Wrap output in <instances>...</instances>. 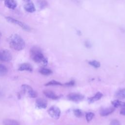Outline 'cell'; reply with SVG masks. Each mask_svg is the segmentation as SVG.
<instances>
[{"mask_svg": "<svg viewBox=\"0 0 125 125\" xmlns=\"http://www.w3.org/2000/svg\"><path fill=\"white\" fill-rule=\"evenodd\" d=\"M115 110V108L109 107L107 108H102L100 111V114L101 116H106L111 114Z\"/></svg>", "mask_w": 125, "mask_h": 125, "instance_id": "10", "label": "cell"}, {"mask_svg": "<svg viewBox=\"0 0 125 125\" xmlns=\"http://www.w3.org/2000/svg\"><path fill=\"white\" fill-rule=\"evenodd\" d=\"M85 45L86 47H91V44L88 41H86L85 42Z\"/></svg>", "mask_w": 125, "mask_h": 125, "instance_id": "27", "label": "cell"}, {"mask_svg": "<svg viewBox=\"0 0 125 125\" xmlns=\"http://www.w3.org/2000/svg\"><path fill=\"white\" fill-rule=\"evenodd\" d=\"M103 94L101 92H98L96 93V94L93 97L89 98L88 99V102L89 103H92L95 101H98L103 97Z\"/></svg>", "mask_w": 125, "mask_h": 125, "instance_id": "14", "label": "cell"}, {"mask_svg": "<svg viewBox=\"0 0 125 125\" xmlns=\"http://www.w3.org/2000/svg\"><path fill=\"white\" fill-rule=\"evenodd\" d=\"M115 97L119 99H125V88H122L117 91L115 94Z\"/></svg>", "mask_w": 125, "mask_h": 125, "instance_id": "15", "label": "cell"}, {"mask_svg": "<svg viewBox=\"0 0 125 125\" xmlns=\"http://www.w3.org/2000/svg\"><path fill=\"white\" fill-rule=\"evenodd\" d=\"M73 113L74 115L78 117V118H80L83 115V113L82 112V111L79 109H75L73 110Z\"/></svg>", "mask_w": 125, "mask_h": 125, "instance_id": "23", "label": "cell"}, {"mask_svg": "<svg viewBox=\"0 0 125 125\" xmlns=\"http://www.w3.org/2000/svg\"><path fill=\"white\" fill-rule=\"evenodd\" d=\"M120 114L122 115L125 116V108L122 109L120 111Z\"/></svg>", "mask_w": 125, "mask_h": 125, "instance_id": "28", "label": "cell"}, {"mask_svg": "<svg viewBox=\"0 0 125 125\" xmlns=\"http://www.w3.org/2000/svg\"><path fill=\"white\" fill-rule=\"evenodd\" d=\"M75 84V81L74 80H72L69 82L66 83L64 84V85L67 86H73Z\"/></svg>", "mask_w": 125, "mask_h": 125, "instance_id": "26", "label": "cell"}, {"mask_svg": "<svg viewBox=\"0 0 125 125\" xmlns=\"http://www.w3.org/2000/svg\"><path fill=\"white\" fill-rule=\"evenodd\" d=\"M39 72L43 75H49L52 73V71L51 69L46 68H42L40 69Z\"/></svg>", "mask_w": 125, "mask_h": 125, "instance_id": "18", "label": "cell"}, {"mask_svg": "<svg viewBox=\"0 0 125 125\" xmlns=\"http://www.w3.org/2000/svg\"><path fill=\"white\" fill-rule=\"evenodd\" d=\"M112 104L113 105L114 107H122L123 108H125V102L120 101L118 100H116L111 102Z\"/></svg>", "mask_w": 125, "mask_h": 125, "instance_id": "16", "label": "cell"}, {"mask_svg": "<svg viewBox=\"0 0 125 125\" xmlns=\"http://www.w3.org/2000/svg\"><path fill=\"white\" fill-rule=\"evenodd\" d=\"M94 113L93 112H88L85 115V117H86V119L87 122H89L90 121L92 120V119L93 118L94 116Z\"/></svg>", "mask_w": 125, "mask_h": 125, "instance_id": "22", "label": "cell"}, {"mask_svg": "<svg viewBox=\"0 0 125 125\" xmlns=\"http://www.w3.org/2000/svg\"><path fill=\"white\" fill-rule=\"evenodd\" d=\"M47 112L48 114L55 120H58L61 115V110L60 108L55 105L51 106L48 109Z\"/></svg>", "mask_w": 125, "mask_h": 125, "instance_id": "5", "label": "cell"}, {"mask_svg": "<svg viewBox=\"0 0 125 125\" xmlns=\"http://www.w3.org/2000/svg\"><path fill=\"white\" fill-rule=\"evenodd\" d=\"M12 59L11 53L7 49L0 50V61L9 62Z\"/></svg>", "mask_w": 125, "mask_h": 125, "instance_id": "6", "label": "cell"}, {"mask_svg": "<svg viewBox=\"0 0 125 125\" xmlns=\"http://www.w3.org/2000/svg\"><path fill=\"white\" fill-rule=\"evenodd\" d=\"M68 99L73 102H80L84 99V96L77 93H71L67 95Z\"/></svg>", "mask_w": 125, "mask_h": 125, "instance_id": "7", "label": "cell"}, {"mask_svg": "<svg viewBox=\"0 0 125 125\" xmlns=\"http://www.w3.org/2000/svg\"><path fill=\"white\" fill-rule=\"evenodd\" d=\"M39 4L41 8H43V7H45L47 4V2L45 1H39Z\"/></svg>", "mask_w": 125, "mask_h": 125, "instance_id": "25", "label": "cell"}, {"mask_svg": "<svg viewBox=\"0 0 125 125\" xmlns=\"http://www.w3.org/2000/svg\"><path fill=\"white\" fill-rule=\"evenodd\" d=\"M4 4L6 7L10 9H14L17 6V2L15 0H5Z\"/></svg>", "mask_w": 125, "mask_h": 125, "instance_id": "13", "label": "cell"}, {"mask_svg": "<svg viewBox=\"0 0 125 125\" xmlns=\"http://www.w3.org/2000/svg\"><path fill=\"white\" fill-rule=\"evenodd\" d=\"M18 70L20 71H26L29 72H32L33 70V68L32 65L28 63H23L21 64L19 67Z\"/></svg>", "mask_w": 125, "mask_h": 125, "instance_id": "12", "label": "cell"}, {"mask_svg": "<svg viewBox=\"0 0 125 125\" xmlns=\"http://www.w3.org/2000/svg\"><path fill=\"white\" fill-rule=\"evenodd\" d=\"M3 125H20L19 122L15 120L6 119L3 121Z\"/></svg>", "mask_w": 125, "mask_h": 125, "instance_id": "17", "label": "cell"}, {"mask_svg": "<svg viewBox=\"0 0 125 125\" xmlns=\"http://www.w3.org/2000/svg\"><path fill=\"white\" fill-rule=\"evenodd\" d=\"M109 125H120V122L117 119H114L110 123Z\"/></svg>", "mask_w": 125, "mask_h": 125, "instance_id": "24", "label": "cell"}, {"mask_svg": "<svg viewBox=\"0 0 125 125\" xmlns=\"http://www.w3.org/2000/svg\"><path fill=\"white\" fill-rule=\"evenodd\" d=\"M88 63L95 68H99L101 66L100 62L97 61H95V60L89 61V62H88Z\"/></svg>", "mask_w": 125, "mask_h": 125, "instance_id": "21", "label": "cell"}, {"mask_svg": "<svg viewBox=\"0 0 125 125\" xmlns=\"http://www.w3.org/2000/svg\"><path fill=\"white\" fill-rule=\"evenodd\" d=\"M1 32H0V38H1Z\"/></svg>", "mask_w": 125, "mask_h": 125, "instance_id": "29", "label": "cell"}, {"mask_svg": "<svg viewBox=\"0 0 125 125\" xmlns=\"http://www.w3.org/2000/svg\"><path fill=\"white\" fill-rule=\"evenodd\" d=\"M30 56L32 59L36 62L41 63L44 65L47 64L48 61L42 52L41 49L37 46H34L30 49Z\"/></svg>", "mask_w": 125, "mask_h": 125, "instance_id": "1", "label": "cell"}, {"mask_svg": "<svg viewBox=\"0 0 125 125\" xmlns=\"http://www.w3.org/2000/svg\"><path fill=\"white\" fill-rule=\"evenodd\" d=\"M21 88L23 91L29 97L34 98L37 97V92L34 90V89L30 85L26 84H23L21 85Z\"/></svg>", "mask_w": 125, "mask_h": 125, "instance_id": "4", "label": "cell"}, {"mask_svg": "<svg viewBox=\"0 0 125 125\" xmlns=\"http://www.w3.org/2000/svg\"><path fill=\"white\" fill-rule=\"evenodd\" d=\"M10 46L13 49L17 51L22 50L25 45L23 39L18 34L12 35L9 40Z\"/></svg>", "mask_w": 125, "mask_h": 125, "instance_id": "2", "label": "cell"}, {"mask_svg": "<svg viewBox=\"0 0 125 125\" xmlns=\"http://www.w3.org/2000/svg\"><path fill=\"white\" fill-rule=\"evenodd\" d=\"M36 106L39 109H43L46 108L47 106V101L42 98H39L38 99L35 103Z\"/></svg>", "mask_w": 125, "mask_h": 125, "instance_id": "9", "label": "cell"}, {"mask_svg": "<svg viewBox=\"0 0 125 125\" xmlns=\"http://www.w3.org/2000/svg\"><path fill=\"white\" fill-rule=\"evenodd\" d=\"M24 8L26 11L29 13H33L36 10L35 5L32 1H26L24 5Z\"/></svg>", "mask_w": 125, "mask_h": 125, "instance_id": "8", "label": "cell"}, {"mask_svg": "<svg viewBox=\"0 0 125 125\" xmlns=\"http://www.w3.org/2000/svg\"><path fill=\"white\" fill-rule=\"evenodd\" d=\"M62 84L59 82H58L55 80H52L51 81L48 82L47 83L45 84V86L49 85H62Z\"/></svg>", "mask_w": 125, "mask_h": 125, "instance_id": "20", "label": "cell"}, {"mask_svg": "<svg viewBox=\"0 0 125 125\" xmlns=\"http://www.w3.org/2000/svg\"><path fill=\"white\" fill-rule=\"evenodd\" d=\"M8 72L7 67L3 64L0 63V76H5Z\"/></svg>", "mask_w": 125, "mask_h": 125, "instance_id": "19", "label": "cell"}, {"mask_svg": "<svg viewBox=\"0 0 125 125\" xmlns=\"http://www.w3.org/2000/svg\"><path fill=\"white\" fill-rule=\"evenodd\" d=\"M5 19H6V21H8L9 22H10L14 24L17 25L21 27L22 29H23L24 30H25L27 31H29L30 30V28L28 25H27L25 23L22 22L18 20H16V19L12 18V17H5Z\"/></svg>", "mask_w": 125, "mask_h": 125, "instance_id": "3", "label": "cell"}, {"mask_svg": "<svg viewBox=\"0 0 125 125\" xmlns=\"http://www.w3.org/2000/svg\"><path fill=\"white\" fill-rule=\"evenodd\" d=\"M44 95L47 98L52 99V100H56L59 98V96H57L55 92L50 90H44L43 91Z\"/></svg>", "mask_w": 125, "mask_h": 125, "instance_id": "11", "label": "cell"}]
</instances>
